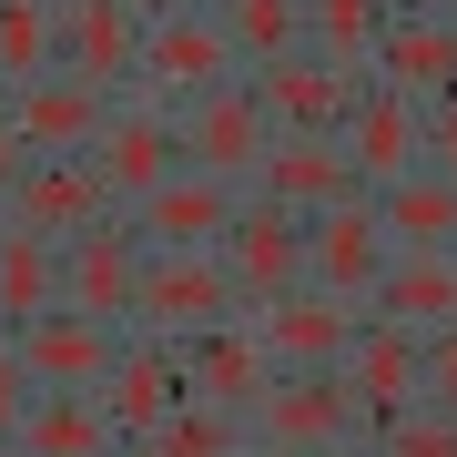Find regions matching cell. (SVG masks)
<instances>
[{"instance_id":"83f0119b","label":"cell","mask_w":457,"mask_h":457,"mask_svg":"<svg viewBox=\"0 0 457 457\" xmlns=\"http://www.w3.org/2000/svg\"><path fill=\"white\" fill-rule=\"evenodd\" d=\"M143 447L153 457H245V407H204V396H183Z\"/></svg>"},{"instance_id":"44dd1931","label":"cell","mask_w":457,"mask_h":457,"mask_svg":"<svg viewBox=\"0 0 457 457\" xmlns=\"http://www.w3.org/2000/svg\"><path fill=\"white\" fill-rule=\"evenodd\" d=\"M376 82H396L407 102H447V92H457V21H447V11H386Z\"/></svg>"},{"instance_id":"1f68e13d","label":"cell","mask_w":457,"mask_h":457,"mask_svg":"<svg viewBox=\"0 0 457 457\" xmlns=\"http://www.w3.org/2000/svg\"><path fill=\"white\" fill-rule=\"evenodd\" d=\"M427 407H447V417H457V326L427 336Z\"/></svg>"},{"instance_id":"ba28073f","label":"cell","mask_w":457,"mask_h":457,"mask_svg":"<svg viewBox=\"0 0 457 457\" xmlns=\"http://www.w3.org/2000/svg\"><path fill=\"white\" fill-rule=\"evenodd\" d=\"M224 315H245L234 305V275H224V254H153L143 264V295H132V326L143 336H204V326H224Z\"/></svg>"},{"instance_id":"8992f818","label":"cell","mask_w":457,"mask_h":457,"mask_svg":"<svg viewBox=\"0 0 457 457\" xmlns=\"http://www.w3.org/2000/svg\"><path fill=\"white\" fill-rule=\"evenodd\" d=\"M376 275H386V213H376V194H345L326 213H305V285L345 295V305H376Z\"/></svg>"},{"instance_id":"7c38bea8","label":"cell","mask_w":457,"mask_h":457,"mask_svg":"<svg viewBox=\"0 0 457 457\" xmlns=\"http://www.w3.org/2000/svg\"><path fill=\"white\" fill-rule=\"evenodd\" d=\"M0 102H11L21 143H31V163H51V153H92L122 92H102V82H82V71H62V62H51L41 82H21V92H0Z\"/></svg>"},{"instance_id":"f35d334b","label":"cell","mask_w":457,"mask_h":457,"mask_svg":"<svg viewBox=\"0 0 457 457\" xmlns=\"http://www.w3.org/2000/svg\"><path fill=\"white\" fill-rule=\"evenodd\" d=\"M112 457H153V447H112Z\"/></svg>"},{"instance_id":"30bf717a","label":"cell","mask_w":457,"mask_h":457,"mask_svg":"<svg viewBox=\"0 0 457 457\" xmlns=\"http://www.w3.org/2000/svg\"><path fill=\"white\" fill-rule=\"evenodd\" d=\"M345 153H356V173H366V194H386V183H407L427 163V102H407L396 82H356V102H345Z\"/></svg>"},{"instance_id":"9c48e42d","label":"cell","mask_w":457,"mask_h":457,"mask_svg":"<svg viewBox=\"0 0 457 457\" xmlns=\"http://www.w3.org/2000/svg\"><path fill=\"white\" fill-rule=\"evenodd\" d=\"M143 234H132V213H102L92 234H71L62 245V305L102 315V326H132V295H143Z\"/></svg>"},{"instance_id":"3957f363","label":"cell","mask_w":457,"mask_h":457,"mask_svg":"<svg viewBox=\"0 0 457 457\" xmlns=\"http://www.w3.org/2000/svg\"><path fill=\"white\" fill-rule=\"evenodd\" d=\"M224 275H234V305H245V315L275 305V295H295V285H305V213L245 183L234 234H224Z\"/></svg>"},{"instance_id":"e575fe53","label":"cell","mask_w":457,"mask_h":457,"mask_svg":"<svg viewBox=\"0 0 457 457\" xmlns=\"http://www.w3.org/2000/svg\"><path fill=\"white\" fill-rule=\"evenodd\" d=\"M143 21H173V11H213V0H132Z\"/></svg>"},{"instance_id":"5bb4252c","label":"cell","mask_w":457,"mask_h":457,"mask_svg":"<svg viewBox=\"0 0 457 457\" xmlns=\"http://www.w3.org/2000/svg\"><path fill=\"white\" fill-rule=\"evenodd\" d=\"M234 204H245V183L173 173L163 194H143V204H132V234H143V254H224V234H234Z\"/></svg>"},{"instance_id":"f546056e","label":"cell","mask_w":457,"mask_h":457,"mask_svg":"<svg viewBox=\"0 0 457 457\" xmlns=\"http://www.w3.org/2000/svg\"><path fill=\"white\" fill-rule=\"evenodd\" d=\"M366 447H376V457H457V417H447V407H427V396H417V407H396V417L376 427Z\"/></svg>"},{"instance_id":"8fae6325","label":"cell","mask_w":457,"mask_h":457,"mask_svg":"<svg viewBox=\"0 0 457 457\" xmlns=\"http://www.w3.org/2000/svg\"><path fill=\"white\" fill-rule=\"evenodd\" d=\"M336 376H345V396H356V417H366V437H376L396 407H417V396H427V336L386 326V315H366V326L345 336Z\"/></svg>"},{"instance_id":"e0dca14e","label":"cell","mask_w":457,"mask_h":457,"mask_svg":"<svg viewBox=\"0 0 457 457\" xmlns=\"http://www.w3.org/2000/svg\"><path fill=\"white\" fill-rule=\"evenodd\" d=\"M254 92H264V122H275V132H336V122H345V102H356V71L326 62L315 41H295L285 62H264V71H254Z\"/></svg>"},{"instance_id":"836d02e7","label":"cell","mask_w":457,"mask_h":457,"mask_svg":"<svg viewBox=\"0 0 457 457\" xmlns=\"http://www.w3.org/2000/svg\"><path fill=\"white\" fill-rule=\"evenodd\" d=\"M31 173V143H21V122H11V102H0V204H11V183Z\"/></svg>"},{"instance_id":"52a82bcc","label":"cell","mask_w":457,"mask_h":457,"mask_svg":"<svg viewBox=\"0 0 457 457\" xmlns=\"http://www.w3.org/2000/svg\"><path fill=\"white\" fill-rule=\"evenodd\" d=\"M102 213H122L112 204V183H102L92 153H51V163H31L11 183V204H0V224H21V234H51V245H71V234H92Z\"/></svg>"},{"instance_id":"d4e9b609","label":"cell","mask_w":457,"mask_h":457,"mask_svg":"<svg viewBox=\"0 0 457 457\" xmlns=\"http://www.w3.org/2000/svg\"><path fill=\"white\" fill-rule=\"evenodd\" d=\"M51 305H62V245H51V234L0 224V336L41 326Z\"/></svg>"},{"instance_id":"4316f807","label":"cell","mask_w":457,"mask_h":457,"mask_svg":"<svg viewBox=\"0 0 457 457\" xmlns=\"http://www.w3.org/2000/svg\"><path fill=\"white\" fill-rule=\"evenodd\" d=\"M305 41L366 82V71H376V41H386V0H305Z\"/></svg>"},{"instance_id":"8d00e7d4","label":"cell","mask_w":457,"mask_h":457,"mask_svg":"<svg viewBox=\"0 0 457 457\" xmlns=\"http://www.w3.org/2000/svg\"><path fill=\"white\" fill-rule=\"evenodd\" d=\"M326 457H376V447H366V437H345V447H326Z\"/></svg>"},{"instance_id":"7a4b0ae2","label":"cell","mask_w":457,"mask_h":457,"mask_svg":"<svg viewBox=\"0 0 457 457\" xmlns=\"http://www.w3.org/2000/svg\"><path fill=\"white\" fill-rule=\"evenodd\" d=\"M264 143H275V122H264L254 71H234V82H213V92L183 102V173L254 183V173H264Z\"/></svg>"},{"instance_id":"ab89813d","label":"cell","mask_w":457,"mask_h":457,"mask_svg":"<svg viewBox=\"0 0 457 457\" xmlns=\"http://www.w3.org/2000/svg\"><path fill=\"white\" fill-rule=\"evenodd\" d=\"M447 21H457V11H447Z\"/></svg>"},{"instance_id":"7402d4cb","label":"cell","mask_w":457,"mask_h":457,"mask_svg":"<svg viewBox=\"0 0 457 457\" xmlns=\"http://www.w3.org/2000/svg\"><path fill=\"white\" fill-rule=\"evenodd\" d=\"M112 447H122V427L102 407V386H41L11 437V457H112Z\"/></svg>"},{"instance_id":"4dcf8cb0","label":"cell","mask_w":457,"mask_h":457,"mask_svg":"<svg viewBox=\"0 0 457 457\" xmlns=\"http://www.w3.org/2000/svg\"><path fill=\"white\" fill-rule=\"evenodd\" d=\"M31 396H41V386H31V366H21V345L0 336V447L21 437V417H31Z\"/></svg>"},{"instance_id":"d6a6232c","label":"cell","mask_w":457,"mask_h":457,"mask_svg":"<svg viewBox=\"0 0 457 457\" xmlns=\"http://www.w3.org/2000/svg\"><path fill=\"white\" fill-rule=\"evenodd\" d=\"M427 163L457 183V92H447V102H427Z\"/></svg>"},{"instance_id":"6da1fadb","label":"cell","mask_w":457,"mask_h":457,"mask_svg":"<svg viewBox=\"0 0 457 457\" xmlns=\"http://www.w3.org/2000/svg\"><path fill=\"white\" fill-rule=\"evenodd\" d=\"M245 437L295 447V457H326L345 437H366V417H356V396H345L336 366H275V386L245 407Z\"/></svg>"},{"instance_id":"d590c367","label":"cell","mask_w":457,"mask_h":457,"mask_svg":"<svg viewBox=\"0 0 457 457\" xmlns=\"http://www.w3.org/2000/svg\"><path fill=\"white\" fill-rule=\"evenodd\" d=\"M386 11H457V0H386Z\"/></svg>"},{"instance_id":"603a6c76","label":"cell","mask_w":457,"mask_h":457,"mask_svg":"<svg viewBox=\"0 0 457 457\" xmlns=\"http://www.w3.org/2000/svg\"><path fill=\"white\" fill-rule=\"evenodd\" d=\"M366 315H386V326H407V336L457 326V254H386Z\"/></svg>"},{"instance_id":"277c9868","label":"cell","mask_w":457,"mask_h":457,"mask_svg":"<svg viewBox=\"0 0 457 457\" xmlns=\"http://www.w3.org/2000/svg\"><path fill=\"white\" fill-rule=\"evenodd\" d=\"M92 163H102V183H112V204L132 213L143 194H163V183L183 173V112L153 102V92H122L112 122H102V143H92Z\"/></svg>"},{"instance_id":"9a60e30c","label":"cell","mask_w":457,"mask_h":457,"mask_svg":"<svg viewBox=\"0 0 457 457\" xmlns=\"http://www.w3.org/2000/svg\"><path fill=\"white\" fill-rule=\"evenodd\" d=\"M102 407H112L122 447H143L153 427H163V417L183 407V345L132 326V336H122V356H112V376H102Z\"/></svg>"},{"instance_id":"5b68a950","label":"cell","mask_w":457,"mask_h":457,"mask_svg":"<svg viewBox=\"0 0 457 457\" xmlns=\"http://www.w3.org/2000/svg\"><path fill=\"white\" fill-rule=\"evenodd\" d=\"M234 41H224V21L213 11H173V21H143V62H132V92H153V102H194L213 82H234Z\"/></svg>"},{"instance_id":"cb8c5ba5","label":"cell","mask_w":457,"mask_h":457,"mask_svg":"<svg viewBox=\"0 0 457 457\" xmlns=\"http://www.w3.org/2000/svg\"><path fill=\"white\" fill-rule=\"evenodd\" d=\"M376 213H386V254H457V183L437 163H417L407 183H386Z\"/></svg>"},{"instance_id":"d6986e66","label":"cell","mask_w":457,"mask_h":457,"mask_svg":"<svg viewBox=\"0 0 457 457\" xmlns=\"http://www.w3.org/2000/svg\"><path fill=\"white\" fill-rule=\"evenodd\" d=\"M264 386H275V356H264L254 315H224V326L183 336V396H204V407H254Z\"/></svg>"},{"instance_id":"4fadbf2b","label":"cell","mask_w":457,"mask_h":457,"mask_svg":"<svg viewBox=\"0 0 457 457\" xmlns=\"http://www.w3.org/2000/svg\"><path fill=\"white\" fill-rule=\"evenodd\" d=\"M51 62L82 71V82H102V92H132L143 11H132V0H51Z\"/></svg>"},{"instance_id":"ffe728a7","label":"cell","mask_w":457,"mask_h":457,"mask_svg":"<svg viewBox=\"0 0 457 457\" xmlns=\"http://www.w3.org/2000/svg\"><path fill=\"white\" fill-rule=\"evenodd\" d=\"M356 326H366V305H345V295H326V285H295V295H275V305H254V336H264L275 366H336Z\"/></svg>"},{"instance_id":"2e32d148","label":"cell","mask_w":457,"mask_h":457,"mask_svg":"<svg viewBox=\"0 0 457 457\" xmlns=\"http://www.w3.org/2000/svg\"><path fill=\"white\" fill-rule=\"evenodd\" d=\"M254 194H275V204H295V213H326V204H345V194H366V173H356V153H345V132H275Z\"/></svg>"},{"instance_id":"ac0fdd59","label":"cell","mask_w":457,"mask_h":457,"mask_svg":"<svg viewBox=\"0 0 457 457\" xmlns=\"http://www.w3.org/2000/svg\"><path fill=\"white\" fill-rule=\"evenodd\" d=\"M122 336L132 326H102L82 305H51L41 326H21L11 345H21V366H31V386H102L112 356H122Z\"/></svg>"},{"instance_id":"74e56055","label":"cell","mask_w":457,"mask_h":457,"mask_svg":"<svg viewBox=\"0 0 457 457\" xmlns=\"http://www.w3.org/2000/svg\"><path fill=\"white\" fill-rule=\"evenodd\" d=\"M245 457H295V447H264V437H245Z\"/></svg>"},{"instance_id":"484cf974","label":"cell","mask_w":457,"mask_h":457,"mask_svg":"<svg viewBox=\"0 0 457 457\" xmlns=\"http://www.w3.org/2000/svg\"><path fill=\"white\" fill-rule=\"evenodd\" d=\"M213 21H224V41H234L245 71L285 62V51L305 41V0H213Z\"/></svg>"},{"instance_id":"f1b7e54d","label":"cell","mask_w":457,"mask_h":457,"mask_svg":"<svg viewBox=\"0 0 457 457\" xmlns=\"http://www.w3.org/2000/svg\"><path fill=\"white\" fill-rule=\"evenodd\" d=\"M51 71V0H0V92Z\"/></svg>"}]
</instances>
